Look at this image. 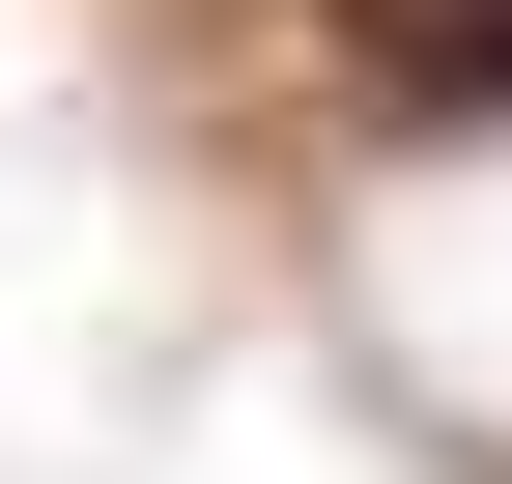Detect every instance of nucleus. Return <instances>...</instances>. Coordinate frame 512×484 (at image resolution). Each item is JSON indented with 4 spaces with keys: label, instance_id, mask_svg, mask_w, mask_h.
Here are the masks:
<instances>
[{
    "label": "nucleus",
    "instance_id": "f257e3e1",
    "mask_svg": "<svg viewBox=\"0 0 512 484\" xmlns=\"http://www.w3.org/2000/svg\"><path fill=\"white\" fill-rule=\"evenodd\" d=\"M342 86L399 114V143H484L512 114V0H342Z\"/></svg>",
    "mask_w": 512,
    "mask_h": 484
}]
</instances>
